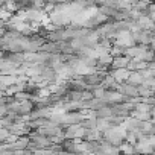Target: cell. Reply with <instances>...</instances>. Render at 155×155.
Wrapping results in <instances>:
<instances>
[{
	"label": "cell",
	"instance_id": "ac0fdd59",
	"mask_svg": "<svg viewBox=\"0 0 155 155\" xmlns=\"http://www.w3.org/2000/svg\"><path fill=\"white\" fill-rule=\"evenodd\" d=\"M113 116V108L111 105H105L97 110V119H110Z\"/></svg>",
	"mask_w": 155,
	"mask_h": 155
},
{
	"label": "cell",
	"instance_id": "4fadbf2b",
	"mask_svg": "<svg viewBox=\"0 0 155 155\" xmlns=\"http://www.w3.org/2000/svg\"><path fill=\"white\" fill-rule=\"evenodd\" d=\"M101 85H102L105 90H117V87H119V82L114 79V78H113L110 73H107Z\"/></svg>",
	"mask_w": 155,
	"mask_h": 155
},
{
	"label": "cell",
	"instance_id": "4dcf8cb0",
	"mask_svg": "<svg viewBox=\"0 0 155 155\" xmlns=\"http://www.w3.org/2000/svg\"><path fill=\"white\" fill-rule=\"evenodd\" d=\"M137 155H140V153H137Z\"/></svg>",
	"mask_w": 155,
	"mask_h": 155
},
{
	"label": "cell",
	"instance_id": "d4e9b609",
	"mask_svg": "<svg viewBox=\"0 0 155 155\" xmlns=\"http://www.w3.org/2000/svg\"><path fill=\"white\" fill-rule=\"evenodd\" d=\"M9 135H11V131L8 128H0V140H2V143H6Z\"/></svg>",
	"mask_w": 155,
	"mask_h": 155
},
{
	"label": "cell",
	"instance_id": "44dd1931",
	"mask_svg": "<svg viewBox=\"0 0 155 155\" xmlns=\"http://www.w3.org/2000/svg\"><path fill=\"white\" fill-rule=\"evenodd\" d=\"M110 128H111L110 119H97V126H96V129H99V131L104 134V132L108 131Z\"/></svg>",
	"mask_w": 155,
	"mask_h": 155
},
{
	"label": "cell",
	"instance_id": "5b68a950",
	"mask_svg": "<svg viewBox=\"0 0 155 155\" xmlns=\"http://www.w3.org/2000/svg\"><path fill=\"white\" fill-rule=\"evenodd\" d=\"M117 91L122 93L123 96H126L128 99H132V97H137V96H138V87H135V85H132V84H129V82H122V84H119Z\"/></svg>",
	"mask_w": 155,
	"mask_h": 155
},
{
	"label": "cell",
	"instance_id": "ffe728a7",
	"mask_svg": "<svg viewBox=\"0 0 155 155\" xmlns=\"http://www.w3.org/2000/svg\"><path fill=\"white\" fill-rule=\"evenodd\" d=\"M110 53H111L114 58H117V56H123V55H126V47L119 46V44H113V47H111Z\"/></svg>",
	"mask_w": 155,
	"mask_h": 155
},
{
	"label": "cell",
	"instance_id": "2e32d148",
	"mask_svg": "<svg viewBox=\"0 0 155 155\" xmlns=\"http://www.w3.org/2000/svg\"><path fill=\"white\" fill-rule=\"evenodd\" d=\"M119 147H120V153H123V155H137L135 144H131L128 141H123Z\"/></svg>",
	"mask_w": 155,
	"mask_h": 155
},
{
	"label": "cell",
	"instance_id": "5bb4252c",
	"mask_svg": "<svg viewBox=\"0 0 155 155\" xmlns=\"http://www.w3.org/2000/svg\"><path fill=\"white\" fill-rule=\"evenodd\" d=\"M128 82L135 85V87H140V85L144 84V78H143V74L140 71H131V74L128 78Z\"/></svg>",
	"mask_w": 155,
	"mask_h": 155
},
{
	"label": "cell",
	"instance_id": "3957f363",
	"mask_svg": "<svg viewBox=\"0 0 155 155\" xmlns=\"http://www.w3.org/2000/svg\"><path fill=\"white\" fill-rule=\"evenodd\" d=\"M132 35H134L135 44L150 46V43H152V38H153L155 32H152V31H137V32H132Z\"/></svg>",
	"mask_w": 155,
	"mask_h": 155
},
{
	"label": "cell",
	"instance_id": "7c38bea8",
	"mask_svg": "<svg viewBox=\"0 0 155 155\" xmlns=\"http://www.w3.org/2000/svg\"><path fill=\"white\" fill-rule=\"evenodd\" d=\"M129 62H131V58H129V56H126V55H123V56H117V58L113 59L111 70H114V68H128Z\"/></svg>",
	"mask_w": 155,
	"mask_h": 155
},
{
	"label": "cell",
	"instance_id": "30bf717a",
	"mask_svg": "<svg viewBox=\"0 0 155 155\" xmlns=\"http://www.w3.org/2000/svg\"><path fill=\"white\" fill-rule=\"evenodd\" d=\"M110 74L114 78L119 84H122V82H128V78L131 74V70H128V68H114V70H110Z\"/></svg>",
	"mask_w": 155,
	"mask_h": 155
},
{
	"label": "cell",
	"instance_id": "e0dca14e",
	"mask_svg": "<svg viewBox=\"0 0 155 155\" xmlns=\"http://www.w3.org/2000/svg\"><path fill=\"white\" fill-rule=\"evenodd\" d=\"M81 125H82V123H79V125H68V126H65V132H64L65 140H73V138L76 137L78 129L81 128Z\"/></svg>",
	"mask_w": 155,
	"mask_h": 155
},
{
	"label": "cell",
	"instance_id": "6da1fadb",
	"mask_svg": "<svg viewBox=\"0 0 155 155\" xmlns=\"http://www.w3.org/2000/svg\"><path fill=\"white\" fill-rule=\"evenodd\" d=\"M128 131L123 126H111L108 131L104 132V140L111 143L113 146H120L126 138Z\"/></svg>",
	"mask_w": 155,
	"mask_h": 155
},
{
	"label": "cell",
	"instance_id": "8992f818",
	"mask_svg": "<svg viewBox=\"0 0 155 155\" xmlns=\"http://www.w3.org/2000/svg\"><path fill=\"white\" fill-rule=\"evenodd\" d=\"M18 64L6 59V58H2V62H0V73L2 74H17L18 71Z\"/></svg>",
	"mask_w": 155,
	"mask_h": 155
},
{
	"label": "cell",
	"instance_id": "52a82bcc",
	"mask_svg": "<svg viewBox=\"0 0 155 155\" xmlns=\"http://www.w3.org/2000/svg\"><path fill=\"white\" fill-rule=\"evenodd\" d=\"M67 85H68V90H76V91H84V90L88 88V85L85 84L82 76H74L71 79H68Z\"/></svg>",
	"mask_w": 155,
	"mask_h": 155
},
{
	"label": "cell",
	"instance_id": "4316f807",
	"mask_svg": "<svg viewBox=\"0 0 155 155\" xmlns=\"http://www.w3.org/2000/svg\"><path fill=\"white\" fill-rule=\"evenodd\" d=\"M149 18H150L153 23H155V12H150V14H149Z\"/></svg>",
	"mask_w": 155,
	"mask_h": 155
},
{
	"label": "cell",
	"instance_id": "1f68e13d",
	"mask_svg": "<svg viewBox=\"0 0 155 155\" xmlns=\"http://www.w3.org/2000/svg\"><path fill=\"white\" fill-rule=\"evenodd\" d=\"M120 155H123V153H120Z\"/></svg>",
	"mask_w": 155,
	"mask_h": 155
},
{
	"label": "cell",
	"instance_id": "d6986e66",
	"mask_svg": "<svg viewBox=\"0 0 155 155\" xmlns=\"http://www.w3.org/2000/svg\"><path fill=\"white\" fill-rule=\"evenodd\" d=\"M138 96H140V97H143V99L150 97V96H153V90H152L150 87H147L146 84H143V85H140V87H138Z\"/></svg>",
	"mask_w": 155,
	"mask_h": 155
},
{
	"label": "cell",
	"instance_id": "603a6c76",
	"mask_svg": "<svg viewBox=\"0 0 155 155\" xmlns=\"http://www.w3.org/2000/svg\"><path fill=\"white\" fill-rule=\"evenodd\" d=\"M150 108H152V107H150L149 104H146L144 101L135 105V111H138V113H150Z\"/></svg>",
	"mask_w": 155,
	"mask_h": 155
},
{
	"label": "cell",
	"instance_id": "f546056e",
	"mask_svg": "<svg viewBox=\"0 0 155 155\" xmlns=\"http://www.w3.org/2000/svg\"><path fill=\"white\" fill-rule=\"evenodd\" d=\"M153 96H155V91H153Z\"/></svg>",
	"mask_w": 155,
	"mask_h": 155
},
{
	"label": "cell",
	"instance_id": "9c48e42d",
	"mask_svg": "<svg viewBox=\"0 0 155 155\" xmlns=\"http://www.w3.org/2000/svg\"><path fill=\"white\" fill-rule=\"evenodd\" d=\"M146 138H147V135H146ZM146 138L141 140V141H138V143L135 144V150H137V153H140V155H150V153L155 152V146H152Z\"/></svg>",
	"mask_w": 155,
	"mask_h": 155
},
{
	"label": "cell",
	"instance_id": "8fae6325",
	"mask_svg": "<svg viewBox=\"0 0 155 155\" xmlns=\"http://www.w3.org/2000/svg\"><path fill=\"white\" fill-rule=\"evenodd\" d=\"M137 25L141 31H152L155 32V23L149 18V15H141L138 20H137Z\"/></svg>",
	"mask_w": 155,
	"mask_h": 155
},
{
	"label": "cell",
	"instance_id": "ba28073f",
	"mask_svg": "<svg viewBox=\"0 0 155 155\" xmlns=\"http://www.w3.org/2000/svg\"><path fill=\"white\" fill-rule=\"evenodd\" d=\"M128 132H140L141 129V120H138V119H135V117H132V116H129V117H126L125 119V122H123V125H122Z\"/></svg>",
	"mask_w": 155,
	"mask_h": 155
},
{
	"label": "cell",
	"instance_id": "7402d4cb",
	"mask_svg": "<svg viewBox=\"0 0 155 155\" xmlns=\"http://www.w3.org/2000/svg\"><path fill=\"white\" fill-rule=\"evenodd\" d=\"M91 91H93V96L94 97H97V99H104L105 97V94H107V90L102 87V85H97V87H91L90 88Z\"/></svg>",
	"mask_w": 155,
	"mask_h": 155
},
{
	"label": "cell",
	"instance_id": "277c9868",
	"mask_svg": "<svg viewBox=\"0 0 155 155\" xmlns=\"http://www.w3.org/2000/svg\"><path fill=\"white\" fill-rule=\"evenodd\" d=\"M105 74H107V73H102V71H96V70H94L93 73H88V74H85V76H82V78H84L85 84L88 85V88H91V87H97V85L102 84Z\"/></svg>",
	"mask_w": 155,
	"mask_h": 155
},
{
	"label": "cell",
	"instance_id": "cb8c5ba5",
	"mask_svg": "<svg viewBox=\"0 0 155 155\" xmlns=\"http://www.w3.org/2000/svg\"><path fill=\"white\" fill-rule=\"evenodd\" d=\"M82 126L87 128V129H94L97 126V119H85L82 122Z\"/></svg>",
	"mask_w": 155,
	"mask_h": 155
},
{
	"label": "cell",
	"instance_id": "83f0119b",
	"mask_svg": "<svg viewBox=\"0 0 155 155\" xmlns=\"http://www.w3.org/2000/svg\"><path fill=\"white\" fill-rule=\"evenodd\" d=\"M152 62H155V58H153V61H152Z\"/></svg>",
	"mask_w": 155,
	"mask_h": 155
},
{
	"label": "cell",
	"instance_id": "484cf974",
	"mask_svg": "<svg viewBox=\"0 0 155 155\" xmlns=\"http://www.w3.org/2000/svg\"><path fill=\"white\" fill-rule=\"evenodd\" d=\"M144 84H146L147 87H150V88L155 91V78H150V79H146V81H144Z\"/></svg>",
	"mask_w": 155,
	"mask_h": 155
},
{
	"label": "cell",
	"instance_id": "9a60e30c",
	"mask_svg": "<svg viewBox=\"0 0 155 155\" xmlns=\"http://www.w3.org/2000/svg\"><path fill=\"white\" fill-rule=\"evenodd\" d=\"M64 101H70V102H81V101H84V91L70 90V91L67 93V96L64 97Z\"/></svg>",
	"mask_w": 155,
	"mask_h": 155
},
{
	"label": "cell",
	"instance_id": "7a4b0ae2",
	"mask_svg": "<svg viewBox=\"0 0 155 155\" xmlns=\"http://www.w3.org/2000/svg\"><path fill=\"white\" fill-rule=\"evenodd\" d=\"M85 120V114L84 111H70V113H65L64 117H62V122L61 125L65 128L68 125H79Z\"/></svg>",
	"mask_w": 155,
	"mask_h": 155
},
{
	"label": "cell",
	"instance_id": "f1b7e54d",
	"mask_svg": "<svg viewBox=\"0 0 155 155\" xmlns=\"http://www.w3.org/2000/svg\"><path fill=\"white\" fill-rule=\"evenodd\" d=\"M150 2H155V0H150Z\"/></svg>",
	"mask_w": 155,
	"mask_h": 155
}]
</instances>
